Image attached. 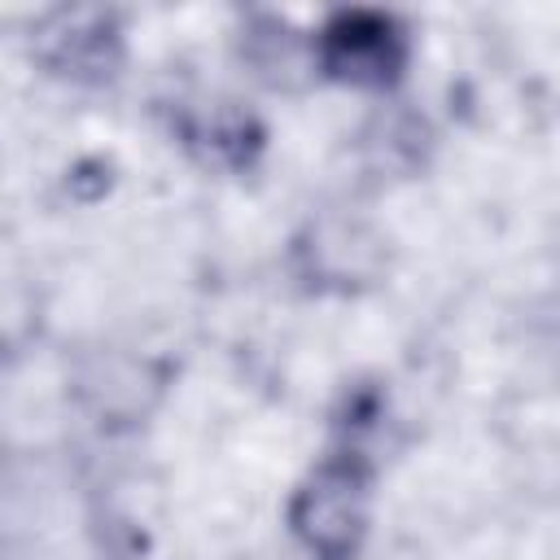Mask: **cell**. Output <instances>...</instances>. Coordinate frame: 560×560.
<instances>
[{
	"label": "cell",
	"instance_id": "1",
	"mask_svg": "<svg viewBox=\"0 0 560 560\" xmlns=\"http://www.w3.org/2000/svg\"><path fill=\"white\" fill-rule=\"evenodd\" d=\"M368 525V477L359 464L332 459L311 472L293 499V534L319 560H350Z\"/></svg>",
	"mask_w": 560,
	"mask_h": 560
},
{
	"label": "cell",
	"instance_id": "3",
	"mask_svg": "<svg viewBox=\"0 0 560 560\" xmlns=\"http://www.w3.org/2000/svg\"><path fill=\"white\" fill-rule=\"evenodd\" d=\"M44 61L66 74V79H101L114 74L118 61V35L109 31L105 18L92 13H70L61 35H44Z\"/></svg>",
	"mask_w": 560,
	"mask_h": 560
},
{
	"label": "cell",
	"instance_id": "2",
	"mask_svg": "<svg viewBox=\"0 0 560 560\" xmlns=\"http://www.w3.org/2000/svg\"><path fill=\"white\" fill-rule=\"evenodd\" d=\"M315 61L324 74L354 88H385L398 79L407 61L402 31L381 13H341L324 26L315 44Z\"/></svg>",
	"mask_w": 560,
	"mask_h": 560
}]
</instances>
